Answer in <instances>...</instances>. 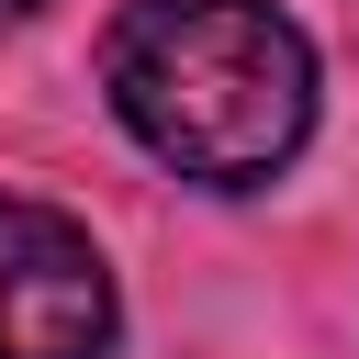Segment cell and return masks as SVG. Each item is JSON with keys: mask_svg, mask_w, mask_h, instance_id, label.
<instances>
[{"mask_svg": "<svg viewBox=\"0 0 359 359\" xmlns=\"http://www.w3.org/2000/svg\"><path fill=\"white\" fill-rule=\"evenodd\" d=\"M101 348H112L101 247L45 202H0V359H101Z\"/></svg>", "mask_w": 359, "mask_h": 359, "instance_id": "cell-2", "label": "cell"}, {"mask_svg": "<svg viewBox=\"0 0 359 359\" xmlns=\"http://www.w3.org/2000/svg\"><path fill=\"white\" fill-rule=\"evenodd\" d=\"M22 11H45V0H0V22H22Z\"/></svg>", "mask_w": 359, "mask_h": 359, "instance_id": "cell-3", "label": "cell"}, {"mask_svg": "<svg viewBox=\"0 0 359 359\" xmlns=\"http://www.w3.org/2000/svg\"><path fill=\"white\" fill-rule=\"evenodd\" d=\"M101 90L146 157L247 191L314 123V56L269 0H135L101 34Z\"/></svg>", "mask_w": 359, "mask_h": 359, "instance_id": "cell-1", "label": "cell"}]
</instances>
